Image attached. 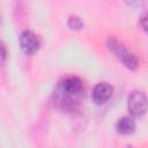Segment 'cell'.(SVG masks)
<instances>
[{"instance_id": "9c48e42d", "label": "cell", "mask_w": 148, "mask_h": 148, "mask_svg": "<svg viewBox=\"0 0 148 148\" xmlns=\"http://www.w3.org/2000/svg\"><path fill=\"white\" fill-rule=\"evenodd\" d=\"M7 56H8V52H7V47L6 45L0 40V66L3 65L7 60Z\"/></svg>"}, {"instance_id": "ba28073f", "label": "cell", "mask_w": 148, "mask_h": 148, "mask_svg": "<svg viewBox=\"0 0 148 148\" xmlns=\"http://www.w3.org/2000/svg\"><path fill=\"white\" fill-rule=\"evenodd\" d=\"M146 1H147V0H124V2H125L128 7H131V8H133V9L143 7V6L146 5Z\"/></svg>"}, {"instance_id": "8992f818", "label": "cell", "mask_w": 148, "mask_h": 148, "mask_svg": "<svg viewBox=\"0 0 148 148\" xmlns=\"http://www.w3.org/2000/svg\"><path fill=\"white\" fill-rule=\"evenodd\" d=\"M136 128V123L132 116H124L116 123V131L121 135H130Z\"/></svg>"}, {"instance_id": "52a82bcc", "label": "cell", "mask_w": 148, "mask_h": 148, "mask_svg": "<svg viewBox=\"0 0 148 148\" xmlns=\"http://www.w3.org/2000/svg\"><path fill=\"white\" fill-rule=\"evenodd\" d=\"M67 25L71 30L74 31H81L84 28V22L82 21V18L77 15H72L68 17L67 20Z\"/></svg>"}, {"instance_id": "277c9868", "label": "cell", "mask_w": 148, "mask_h": 148, "mask_svg": "<svg viewBox=\"0 0 148 148\" xmlns=\"http://www.w3.org/2000/svg\"><path fill=\"white\" fill-rule=\"evenodd\" d=\"M127 110L132 117H142L147 111V96L141 90H133L127 97Z\"/></svg>"}, {"instance_id": "6da1fadb", "label": "cell", "mask_w": 148, "mask_h": 148, "mask_svg": "<svg viewBox=\"0 0 148 148\" xmlns=\"http://www.w3.org/2000/svg\"><path fill=\"white\" fill-rule=\"evenodd\" d=\"M84 95L83 81L79 76L68 75L56 83L51 94V104L59 112L74 114L81 110Z\"/></svg>"}, {"instance_id": "30bf717a", "label": "cell", "mask_w": 148, "mask_h": 148, "mask_svg": "<svg viewBox=\"0 0 148 148\" xmlns=\"http://www.w3.org/2000/svg\"><path fill=\"white\" fill-rule=\"evenodd\" d=\"M139 25L143 31H147V14H146V12H143L141 14V16L139 17Z\"/></svg>"}, {"instance_id": "3957f363", "label": "cell", "mask_w": 148, "mask_h": 148, "mask_svg": "<svg viewBox=\"0 0 148 148\" xmlns=\"http://www.w3.org/2000/svg\"><path fill=\"white\" fill-rule=\"evenodd\" d=\"M18 43H20V49H21L22 53H24L25 56L36 54L39 51L40 45H42L39 36L29 29H25L21 32Z\"/></svg>"}, {"instance_id": "7a4b0ae2", "label": "cell", "mask_w": 148, "mask_h": 148, "mask_svg": "<svg viewBox=\"0 0 148 148\" xmlns=\"http://www.w3.org/2000/svg\"><path fill=\"white\" fill-rule=\"evenodd\" d=\"M106 46L112 52V54L121 62L124 67L130 71H135L139 67V59L138 57L131 52L118 38L114 36H110L106 39Z\"/></svg>"}, {"instance_id": "8fae6325", "label": "cell", "mask_w": 148, "mask_h": 148, "mask_svg": "<svg viewBox=\"0 0 148 148\" xmlns=\"http://www.w3.org/2000/svg\"><path fill=\"white\" fill-rule=\"evenodd\" d=\"M0 23H1V16H0Z\"/></svg>"}, {"instance_id": "5b68a950", "label": "cell", "mask_w": 148, "mask_h": 148, "mask_svg": "<svg viewBox=\"0 0 148 148\" xmlns=\"http://www.w3.org/2000/svg\"><path fill=\"white\" fill-rule=\"evenodd\" d=\"M113 95V87L109 82H98L91 92V99L94 104L102 105L110 101V98Z\"/></svg>"}]
</instances>
